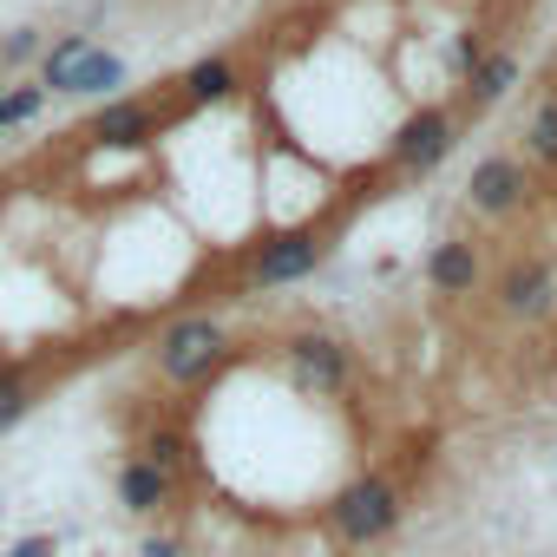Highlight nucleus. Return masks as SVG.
Segmentation results:
<instances>
[{"instance_id":"nucleus-14","label":"nucleus","mask_w":557,"mask_h":557,"mask_svg":"<svg viewBox=\"0 0 557 557\" xmlns=\"http://www.w3.org/2000/svg\"><path fill=\"white\" fill-rule=\"evenodd\" d=\"M125 79H132V66H125V53H112V47H86V60H79V73H73V99H112V92H125Z\"/></svg>"},{"instance_id":"nucleus-13","label":"nucleus","mask_w":557,"mask_h":557,"mask_svg":"<svg viewBox=\"0 0 557 557\" xmlns=\"http://www.w3.org/2000/svg\"><path fill=\"white\" fill-rule=\"evenodd\" d=\"M86 47H92V34H60V40H47V53L34 60V66H40L34 79L47 86V99H73V73H79Z\"/></svg>"},{"instance_id":"nucleus-6","label":"nucleus","mask_w":557,"mask_h":557,"mask_svg":"<svg viewBox=\"0 0 557 557\" xmlns=\"http://www.w3.org/2000/svg\"><path fill=\"white\" fill-rule=\"evenodd\" d=\"M322 249L329 243L315 230H283V236L256 243V256H249V289H289V283H302V275H315Z\"/></svg>"},{"instance_id":"nucleus-17","label":"nucleus","mask_w":557,"mask_h":557,"mask_svg":"<svg viewBox=\"0 0 557 557\" xmlns=\"http://www.w3.org/2000/svg\"><path fill=\"white\" fill-rule=\"evenodd\" d=\"M40 112H47V86H40V79H27V86L8 79V92H0V138L21 132V125H34Z\"/></svg>"},{"instance_id":"nucleus-21","label":"nucleus","mask_w":557,"mask_h":557,"mask_svg":"<svg viewBox=\"0 0 557 557\" xmlns=\"http://www.w3.org/2000/svg\"><path fill=\"white\" fill-rule=\"evenodd\" d=\"M138 557H190V550H184L177 537H145V544H138Z\"/></svg>"},{"instance_id":"nucleus-12","label":"nucleus","mask_w":557,"mask_h":557,"mask_svg":"<svg viewBox=\"0 0 557 557\" xmlns=\"http://www.w3.org/2000/svg\"><path fill=\"white\" fill-rule=\"evenodd\" d=\"M112 492H119V505H125L132 518H151V511L171 505V472H158L151 459H125L119 479H112Z\"/></svg>"},{"instance_id":"nucleus-19","label":"nucleus","mask_w":557,"mask_h":557,"mask_svg":"<svg viewBox=\"0 0 557 557\" xmlns=\"http://www.w3.org/2000/svg\"><path fill=\"white\" fill-rule=\"evenodd\" d=\"M138 459H151L158 472H171V479H177V466H184V433H171V426H164V433H151Z\"/></svg>"},{"instance_id":"nucleus-4","label":"nucleus","mask_w":557,"mask_h":557,"mask_svg":"<svg viewBox=\"0 0 557 557\" xmlns=\"http://www.w3.org/2000/svg\"><path fill=\"white\" fill-rule=\"evenodd\" d=\"M524 197H531V171H524L518 151H485V158L472 164V177H466V203H472L479 216H492V223L518 216Z\"/></svg>"},{"instance_id":"nucleus-8","label":"nucleus","mask_w":557,"mask_h":557,"mask_svg":"<svg viewBox=\"0 0 557 557\" xmlns=\"http://www.w3.org/2000/svg\"><path fill=\"white\" fill-rule=\"evenodd\" d=\"M164 132V106L158 99H132V92H112L99 112H92V125H86V145H151Z\"/></svg>"},{"instance_id":"nucleus-18","label":"nucleus","mask_w":557,"mask_h":557,"mask_svg":"<svg viewBox=\"0 0 557 557\" xmlns=\"http://www.w3.org/2000/svg\"><path fill=\"white\" fill-rule=\"evenodd\" d=\"M47 53V34L40 27H14L8 40H0V66H34Z\"/></svg>"},{"instance_id":"nucleus-22","label":"nucleus","mask_w":557,"mask_h":557,"mask_svg":"<svg viewBox=\"0 0 557 557\" xmlns=\"http://www.w3.org/2000/svg\"><path fill=\"white\" fill-rule=\"evenodd\" d=\"M0 92H8V73H0Z\"/></svg>"},{"instance_id":"nucleus-9","label":"nucleus","mask_w":557,"mask_h":557,"mask_svg":"<svg viewBox=\"0 0 557 557\" xmlns=\"http://www.w3.org/2000/svg\"><path fill=\"white\" fill-rule=\"evenodd\" d=\"M426 283H433L440 296H472V289L485 283V256H479V243L446 236V243L426 256Z\"/></svg>"},{"instance_id":"nucleus-11","label":"nucleus","mask_w":557,"mask_h":557,"mask_svg":"<svg viewBox=\"0 0 557 557\" xmlns=\"http://www.w3.org/2000/svg\"><path fill=\"white\" fill-rule=\"evenodd\" d=\"M518 79H524V60H518L511 47H492V53H479L472 79H466V106H472V112H485V106L511 99V86H518Z\"/></svg>"},{"instance_id":"nucleus-20","label":"nucleus","mask_w":557,"mask_h":557,"mask_svg":"<svg viewBox=\"0 0 557 557\" xmlns=\"http://www.w3.org/2000/svg\"><path fill=\"white\" fill-rule=\"evenodd\" d=\"M8 557H60V544H53L47 531H34V537H14V544H8Z\"/></svg>"},{"instance_id":"nucleus-10","label":"nucleus","mask_w":557,"mask_h":557,"mask_svg":"<svg viewBox=\"0 0 557 557\" xmlns=\"http://www.w3.org/2000/svg\"><path fill=\"white\" fill-rule=\"evenodd\" d=\"M236 86H243L236 60H230V53H203V60H190V66H184L177 99L197 112V106H223V99H236Z\"/></svg>"},{"instance_id":"nucleus-3","label":"nucleus","mask_w":557,"mask_h":557,"mask_svg":"<svg viewBox=\"0 0 557 557\" xmlns=\"http://www.w3.org/2000/svg\"><path fill=\"white\" fill-rule=\"evenodd\" d=\"M283 361H289L296 387L315 394V400L348 394V381H355V355H348V342H335V335H322V329L289 335V342H283Z\"/></svg>"},{"instance_id":"nucleus-7","label":"nucleus","mask_w":557,"mask_h":557,"mask_svg":"<svg viewBox=\"0 0 557 557\" xmlns=\"http://www.w3.org/2000/svg\"><path fill=\"white\" fill-rule=\"evenodd\" d=\"M498 315H511V322H544L550 309H557V269L544 262V256H511L505 269H498Z\"/></svg>"},{"instance_id":"nucleus-5","label":"nucleus","mask_w":557,"mask_h":557,"mask_svg":"<svg viewBox=\"0 0 557 557\" xmlns=\"http://www.w3.org/2000/svg\"><path fill=\"white\" fill-rule=\"evenodd\" d=\"M453 145H459V119H453L446 106H420L413 119H400V132H394V145H387V164L413 177V171H433Z\"/></svg>"},{"instance_id":"nucleus-1","label":"nucleus","mask_w":557,"mask_h":557,"mask_svg":"<svg viewBox=\"0 0 557 557\" xmlns=\"http://www.w3.org/2000/svg\"><path fill=\"white\" fill-rule=\"evenodd\" d=\"M400 511H407L400 485L381 479V472H361V479H348V485L329 498V537L348 544V550H368V544H381V537L400 524Z\"/></svg>"},{"instance_id":"nucleus-2","label":"nucleus","mask_w":557,"mask_h":557,"mask_svg":"<svg viewBox=\"0 0 557 557\" xmlns=\"http://www.w3.org/2000/svg\"><path fill=\"white\" fill-rule=\"evenodd\" d=\"M151 355H158V374L171 387H203L230 361V329L216 315H177V322H164Z\"/></svg>"},{"instance_id":"nucleus-16","label":"nucleus","mask_w":557,"mask_h":557,"mask_svg":"<svg viewBox=\"0 0 557 557\" xmlns=\"http://www.w3.org/2000/svg\"><path fill=\"white\" fill-rule=\"evenodd\" d=\"M524 158L557 171V92H544L531 106V119H524Z\"/></svg>"},{"instance_id":"nucleus-15","label":"nucleus","mask_w":557,"mask_h":557,"mask_svg":"<svg viewBox=\"0 0 557 557\" xmlns=\"http://www.w3.org/2000/svg\"><path fill=\"white\" fill-rule=\"evenodd\" d=\"M40 394H47V381H40V368H0V433L8 426H21L34 407H40Z\"/></svg>"}]
</instances>
